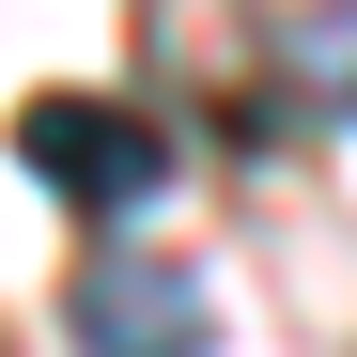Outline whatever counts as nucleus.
<instances>
[{"instance_id": "obj_1", "label": "nucleus", "mask_w": 357, "mask_h": 357, "mask_svg": "<svg viewBox=\"0 0 357 357\" xmlns=\"http://www.w3.org/2000/svg\"><path fill=\"white\" fill-rule=\"evenodd\" d=\"M16 171H31V187H63V202H93V218H140V202L171 187V140L140 125V109L31 93V109H16Z\"/></svg>"}, {"instance_id": "obj_2", "label": "nucleus", "mask_w": 357, "mask_h": 357, "mask_svg": "<svg viewBox=\"0 0 357 357\" xmlns=\"http://www.w3.org/2000/svg\"><path fill=\"white\" fill-rule=\"evenodd\" d=\"M63 326H78V357H218V295L155 249H93Z\"/></svg>"}, {"instance_id": "obj_3", "label": "nucleus", "mask_w": 357, "mask_h": 357, "mask_svg": "<svg viewBox=\"0 0 357 357\" xmlns=\"http://www.w3.org/2000/svg\"><path fill=\"white\" fill-rule=\"evenodd\" d=\"M280 78L311 125H357V0H311V16H280Z\"/></svg>"}]
</instances>
